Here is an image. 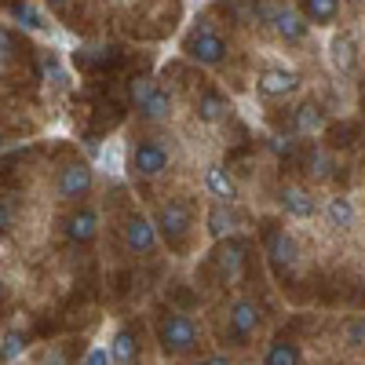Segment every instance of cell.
<instances>
[{
	"mask_svg": "<svg viewBox=\"0 0 365 365\" xmlns=\"http://www.w3.org/2000/svg\"><path fill=\"white\" fill-rule=\"evenodd\" d=\"M158 344L168 358H182L190 354L197 344H201V329L190 314H179V311H168L161 322H158Z\"/></svg>",
	"mask_w": 365,
	"mask_h": 365,
	"instance_id": "6da1fadb",
	"label": "cell"
},
{
	"mask_svg": "<svg viewBox=\"0 0 365 365\" xmlns=\"http://www.w3.org/2000/svg\"><path fill=\"white\" fill-rule=\"evenodd\" d=\"M154 227H158V234L168 241L172 249H179L182 241L190 237V230H194V216H190V208L182 205V201H165V205L158 208Z\"/></svg>",
	"mask_w": 365,
	"mask_h": 365,
	"instance_id": "7a4b0ae2",
	"label": "cell"
},
{
	"mask_svg": "<svg viewBox=\"0 0 365 365\" xmlns=\"http://www.w3.org/2000/svg\"><path fill=\"white\" fill-rule=\"evenodd\" d=\"M182 51H187V58H194L197 66H220L230 48L216 29H194L187 37V44H182Z\"/></svg>",
	"mask_w": 365,
	"mask_h": 365,
	"instance_id": "3957f363",
	"label": "cell"
},
{
	"mask_svg": "<svg viewBox=\"0 0 365 365\" xmlns=\"http://www.w3.org/2000/svg\"><path fill=\"white\" fill-rule=\"evenodd\" d=\"M128 168H132L135 179H158V175L168 168V150H165L158 139H143V143L132 146Z\"/></svg>",
	"mask_w": 365,
	"mask_h": 365,
	"instance_id": "277c9868",
	"label": "cell"
},
{
	"mask_svg": "<svg viewBox=\"0 0 365 365\" xmlns=\"http://www.w3.org/2000/svg\"><path fill=\"white\" fill-rule=\"evenodd\" d=\"M267 19H270V26H274V34H278L282 41H289V44H299L303 37L311 34V22L303 19V11H296V8H289V4L267 8Z\"/></svg>",
	"mask_w": 365,
	"mask_h": 365,
	"instance_id": "5b68a950",
	"label": "cell"
},
{
	"mask_svg": "<svg viewBox=\"0 0 365 365\" xmlns=\"http://www.w3.org/2000/svg\"><path fill=\"white\" fill-rule=\"evenodd\" d=\"M91 165L88 161H70L63 172H58V179H55V190H58V197L63 201H81V197H88V190H91Z\"/></svg>",
	"mask_w": 365,
	"mask_h": 365,
	"instance_id": "8992f818",
	"label": "cell"
},
{
	"mask_svg": "<svg viewBox=\"0 0 365 365\" xmlns=\"http://www.w3.org/2000/svg\"><path fill=\"white\" fill-rule=\"evenodd\" d=\"M256 88L259 96L267 99H285V96H296L299 91V73L296 70H285V66H270L256 77Z\"/></svg>",
	"mask_w": 365,
	"mask_h": 365,
	"instance_id": "52a82bcc",
	"label": "cell"
},
{
	"mask_svg": "<svg viewBox=\"0 0 365 365\" xmlns=\"http://www.w3.org/2000/svg\"><path fill=\"white\" fill-rule=\"evenodd\" d=\"M158 237H161L158 227L150 223L146 216H139V212H135V216H128V223H125V245H128L132 256H150V252L158 249Z\"/></svg>",
	"mask_w": 365,
	"mask_h": 365,
	"instance_id": "ba28073f",
	"label": "cell"
},
{
	"mask_svg": "<svg viewBox=\"0 0 365 365\" xmlns=\"http://www.w3.org/2000/svg\"><path fill=\"white\" fill-rule=\"evenodd\" d=\"M227 322H230L234 340H249V336H256V329H259V322H263L259 303H256V299H234Z\"/></svg>",
	"mask_w": 365,
	"mask_h": 365,
	"instance_id": "9c48e42d",
	"label": "cell"
},
{
	"mask_svg": "<svg viewBox=\"0 0 365 365\" xmlns=\"http://www.w3.org/2000/svg\"><path fill=\"white\" fill-rule=\"evenodd\" d=\"M267 256H270L274 267L292 270V267L299 263V249H296L292 234H285L282 227H270V230H267Z\"/></svg>",
	"mask_w": 365,
	"mask_h": 365,
	"instance_id": "30bf717a",
	"label": "cell"
},
{
	"mask_svg": "<svg viewBox=\"0 0 365 365\" xmlns=\"http://www.w3.org/2000/svg\"><path fill=\"white\" fill-rule=\"evenodd\" d=\"M99 234V216L96 208H77L66 216V237L73 241V245H91Z\"/></svg>",
	"mask_w": 365,
	"mask_h": 365,
	"instance_id": "8fae6325",
	"label": "cell"
},
{
	"mask_svg": "<svg viewBox=\"0 0 365 365\" xmlns=\"http://www.w3.org/2000/svg\"><path fill=\"white\" fill-rule=\"evenodd\" d=\"M205 187H208L212 197H216V205H234L237 201V182H234V175L223 165H208L205 168Z\"/></svg>",
	"mask_w": 365,
	"mask_h": 365,
	"instance_id": "7c38bea8",
	"label": "cell"
},
{
	"mask_svg": "<svg viewBox=\"0 0 365 365\" xmlns=\"http://www.w3.org/2000/svg\"><path fill=\"white\" fill-rule=\"evenodd\" d=\"M329 63H332L336 73H354V66H358V44H354L351 34H336L329 41Z\"/></svg>",
	"mask_w": 365,
	"mask_h": 365,
	"instance_id": "4fadbf2b",
	"label": "cell"
},
{
	"mask_svg": "<svg viewBox=\"0 0 365 365\" xmlns=\"http://www.w3.org/2000/svg\"><path fill=\"white\" fill-rule=\"evenodd\" d=\"M205 223H208V234L216 237V241H227V237H234V230L241 227V216H237L230 205H212L208 216H205Z\"/></svg>",
	"mask_w": 365,
	"mask_h": 365,
	"instance_id": "5bb4252c",
	"label": "cell"
},
{
	"mask_svg": "<svg viewBox=\"0 0 365 365\" xmlns=\"http://www.w3.org/2000/svg\"><path fill=\"white\" fill-rule=\"evenodd\" d=\"M282 208L289 212L292 220H311L314 212H318V201L307 187H285L282 190Z\"/></svg>",
	"mask_w": 365,
	"mask_h": 365,
	"instance_id": "9a60e30c",
	"label": "cell"
},
{
	"mask_svg": "<svg viewBox=\"0 0 365 365\" xmlns=\"http://www.w3.org/2000/svg\"><path fill=\"white\" fill-rule=\"evenodd\" d=\"M292 128H296V135H318V132L325 128V110H322V103H314V99L299 103L296 113H292Z\"/></svg>",
	"mask_w": 365,
	"mask_h": 365,
	"instance_id": "2e32d148",
	"label": "cell"
},
{
	"mask_svg": "<svg viewBox=\"0 0 365 365\" xmlns=\"http://www.w3.org/2000/svg\"><path fill=\"white\" fill-rule=\"evenodd\" d=\"M197 120H205V125H216V120H223L227 117V110H230V103H227V96L223 91H216V88H205L201 96H197Z\"/></svg>",
	"mask_w": 365,
	"mask_h": 365,
	"instance_id": "e0dca14e",
	"label": "cell"
},
{
	"mask_svg": "<svg viewBox=\"0 0 365 365\" xmlns=\"http://www.w3.org/2000/svg\"><path fill=\"white\" fill-rule=\"evenodd\" d=\"M325 220L332 230H351L354 227V201L347 194H336V197H329L325 205Z\"/></svg>",
	"mask_w": 365,
	"mask_h": 365,
	"instance_id": "ac0fdd59",
	"label": "cell"
},
{
	"mask_svg": "<svg viewBox=\"0 0 365 365\" xmlns=\"http://www.w3.org/2000/svg\"><path fill=\"white\" fill-rule=\"evenodd\" d=\"M216 263H220V270L227 274V278H237L241 263H245V245H241L237 237L220 241V249H216Z\"/></svg>",
	"mask_w": 365,
	"mask_h": 365,
	"instance_id": "d6986e66",
	"label": "cell"
},
{
	"mask_svg": "<svg viewBox=\"0 0 365 365\" xmlns=\"http://www.w3.org/2000/svg\"><path fill=\"white\" fill-rule=\"evenodd\" d=\"M135 351H139L135 332H132L128 325H120V329L113 332V340H110V358H113V365H132V361H135Z\"/></svg>",
	"mask_w": 365,
	"mask_h": 365,
	"instance_id": "ffe728a7",
	"label": "cell"
},
{
	"mask_svg": "<svg viewBox=\"0 0 365 365\" xmlns=\"http://www.w3.org/2000/svg\"><path fill=\"white\" fill-rule=\"evenodd\" d=\"M299 361H303L299 344L289 340V336H278L267 347V354H263V365H299Z\"/></svg>",
	"mask_w": 365,
	"mask_h": 365,
	"instance_id": "44dd1931",
	"label": "cell"
},
{
	"mask_svg": "<svg viewBox=\"0 0 365 365\" xmlns=\"http://www.w3.org/2000/svg\"><path fill=\"white\" fill-rule=\"evenodd\" d=\"M303 19L311 26H332L340 15V0H303Z\"/></svg>",
	"mask_w": 365,
	"mask_h": 365,
	"instance_id": "7402d4cb",
	"label": "cell"
},
{
	"mask_svg": "<svg viewBox=\"0 0 365 365\" xmlns=\"http://www.w3.org/2000/svg\"><path fill=\"white\" fill-rule=\"evenodd\" d=\"M139 110V117L143 120H150V125H158V120H168V113H172V96L165 88H158L154 96H150L143 106H135Z\"/></svg>",
	"mask_w": 365,
	"mask_h": 365,
	"instance_id": "603a6c76",
	"label": "cell"
},
{
	"mask_svg": "<svg viewBox=\"0 0 365 365\" xmlns=\"http://www.w3.org/2000/svg\"><path fill=\"white\" fill-rule=\"evenodd\" d=\"M11 15L26 26V29H37V34H44V29H48V19L41 15V8H34V4H29V0H22V4H15L11 8Z\"/></svg>",
	"mask_w": 365,
	"mask_h": 365,
	"instance_id": "cb8c5ba5",
	"label": "cell"
},
{
	"mask_svg": "<svg viewBox=\"0 0 365 365\" xmlns=\"http://www.w3.org/2000/svg\"><path fill=\"white\" fill-rule=\"evenodd\" d=\"M22 351H26V332L11 329V332H4V336H0V361H15Z\"/></svg>",
	"mask_w": 365,
	"mask_h": 365,
	"instance_id": "d4e9b609",
	"label": "cell"
},
{
	"mask_svg": "<svg viewBox=\"0 0 365 365\" xmlns=\"http://www.w3.org/2000/svg\"><path fill=\"white\" fill-rule=\"evenodd\" d=\"M154 91H158L154 77H135V81H132V103H135V106H143L150 96H154Z\"/></svg>",
	"mask_w": 365,
	"mask_h": 365,
	"instance_id": "484cf974",
	"label": "cell"
},
{
	"mask_svg": "<svg viewBox=\"0 0 365 365\" xmlns=\"http://www.w3.org/2000/svg\"><path fill=\"white\" fill-rule=\"evenodd\" d=\"M15 51H19V41H15V34L8 26H0V63H11L15 58Z\"/></svg>",
	"mask_w": 365,
	"mask_h": 365,
	"instance_id": "4316f807",
	"label": "cell"
},
{
	"mask_svg": "<svg viewBox=\"0 0 365 365\" xmlns=\"http://www.w3.org/2000/svg\"><path fill=\"white\" fill-rule=\"evenodd\" d=\"M11 227H15V205L0 197V237H8Z\"/></svg>",
	"mask_w": 365,
	"mask_h": 365,
	"instance_id": "83f0119b",
	"label": "cell"
},
{
	"mask_svg": "<svg viewBox=\"0 0 365 365\" xmlns=\"http://www.w3.org/2000/svg\"><path fill=\"white\" fill-rule=\"evenodd\" d=\"M344 336H347V344H351V347H365V318L351 322V325L344 329Z\"/></svg>",
	"mask_w": 365,
	"mask_h": 365,
	"instance_id": "f1b7e54d",
	"label": "cell"
},
{
	"mask_svg": "<svg viewBox=\"0 0 365 365\" xmlns=\"http://www.w3.org/2000/svg\"><path fill=\"white\" fill-rule=\"evenodd\" d=\"M311 175L314 179H329V158L322 154V150H314V154H311Z\"/></svg>",
	"mask_w": 365,
	"mask_h": 365,
	"instance_id": "f546056e",
	"label": "cell"
},
{
	"mask_svg": "<svg viewBox=\"0 0 365 365\" xmlns=\"http://www.w3.org/2000/svg\"><path fill=\"white\" fill-rule=\"evenodd\" d=\"M41 365H70V358H66V351H63V347H44Z\"/></svg>",
	"mask_w": 365,
	"mask_h": 365,
	"instance_id": "4dcf8cb0",
	"label": "cell"
},
{
	"mask_svg": "<svg viewBox=\"0 0 365 365\" xmlns=\"http://www.w3.org/2000/svg\"><path fill=\"white\" fill-rule=\"evenodd\" d=\"M113 358H110V351L106 347H91L88 351V358H84V365H110Z\"/></svg>",
	"mask_w": 365,
	"mask_h": 365,
	"instance_id": "1f68e13d",
	"label": "cell"
},
{
	"mask_svg": "<svg viewBox=\"0 0 365 365\" xmlns=\"http://www.w3.org/2000/svg\"><path fill=\"white\" fill-rule=\"evenodd\" d=\"M201 365H230V358H227V354H212V358H205Z\"/></svg>",
	"mask_w": 365,
	"mask_h": 365,
	"instance_id": "d6a6232c",
	"label": "cell"
},
{
	"mask_svg": "<svg viewBox=\"0 0 365 365\" xmlns=\"http://www.w3.org/2000/svg\"><path fill=\"white\" fill-rule=\"evenodd\" d=\"M44 4H48L51 11H58V8H66V4H70V0H44Z\"/></svg>",
	"mask_w": 365,
	"mask_h": 365,
	"instance_id": "836d02e7",
	"label": "cell"
},
{
	"mask_svg": "<svg viewBox=\"0 0 365 365\" xmlns=\"http://www.w3.org/2000/svg\"><path fill=\"white\" fill-rule=\"evenodd\" d=\"M0 146H4V132H0Z\"/></svg>",
	"mask_w": 365,
	"mask_h": 365,
	"instance_id": "e575fe53",
	"label": "cell"
},
{
	"mask_svg": "<svg viewBox=\"0 0 365 365\" xmlns=\"http://www.w3.org/2000/svg\"><path fill=\"white\" fill-rule=\"evenodd\" d=\"M0 296H4V289H0Z\"/></svg>",
	"mask_w": 365,
	"mask_h": 365,
	"instance_id": "d590c367",
	"label": "cell"
}]
</instances>
